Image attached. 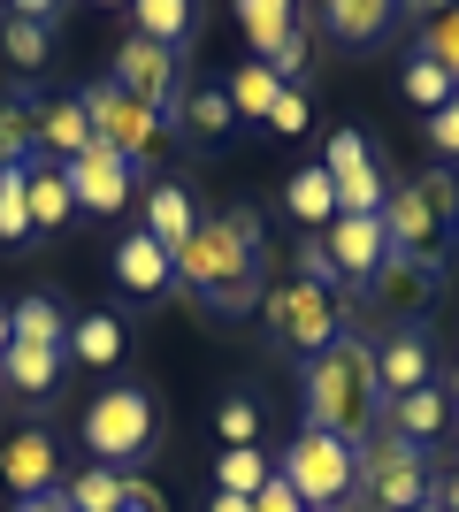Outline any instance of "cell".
Here are the masks:
<instances>
[{"instance_id": "83f0119b", "label": "cell", "mask_w": 459, "mask_h": 512, "mask_svg": "<svg viewBox=\"0 0 459 512\" xmlns=\"http://www.w3.org/2000/svg\"><path fill=\"white\" fill-rule=\"evenodd\" d=\"M268 482H276V459H268V451H215V490L261 497Z\"/></svg>"}, {"instance_id": "d6a6232c", "label": "cell", "mask_w": 459, "mask_h": 512, "mask_svg": "<svg viewBox=\"0 0 459 512\" xmlns=\"http://www.w3.org/2000/svg\"><path fill=\"white\" fill-rule=\"evenodd\" d=\"M62 497H69V512H123V474L115 467H77Z\"/></svg>"}, {"instance_id": "7dc6e473", "label": "cell", "mask_w": 459, "mask_h": 512, "mask_svg": "<svg viewBox=\"0 0 459 512\" xmlns=\"http://www.w3.org/2000/svg\"><path fill=\"white\" fill-rule=\"evenodd\" d=\"M414 512H444V497H429V505H414Z\"/></svg>"}, {"instance_id": "277c9868", "label": "cell", "mask_w": 459, "mask_h": 512, "mask_svg": "<svg viewBox=\"0 0 459 512\" xmlns=\"http://www.w3.org/2000/svg\"><path fill=\"white\" fill-rule=\"evenodd\" d=\"M437 497L429 482V451L406 444V436H375L360 444V482H352V505L360 512H414Z\"/></svg>"}, {"instance_id": "4316f807", "label": "cell", "mask_w": 459, "mask_h": 512, "mask_svg": "<svg viewBox=\"0 0 459 512\" xmlns=\"http://www.w3.org/2000/svg\"><path fill=\"white\" fill-rule=\"evenodd\" d=\"M131 31L153 39V46H184V39H192V0H138Z\"/></svg>"}, {"instance_id": "6da1fadb", "label": "cell", "mask_w": 459, "mask_h": 512, "mask_svg": "<svg viewBox=\"0 0 459 512\" xmlns=\"http://www.w3.org/2000/svg\"><path fill=\"white\" fill-rule=\"evenodd\" d=\"M176 291L207 314H245L261 299V207L238 199L230 214H199L192 245L176 253Z\"/></svg>"}, {"instance_id": "8fae6325", "label": "cell", "mask_w": 459, "mask_h": 512, "mask_svg": "<svg viewBox=\"0 0 459 512\" xmlns=\"http://www.w3.org/2000/svg\"><path fill=\"white\" fill-rule=\"evenodd\" d=\"M437 291H444V268L437 260H414V253H391L383 268H375V283H368L375 314H391L398 329H414V314L437 299Z\"/></svg>"}, {"instance_id": "ffe728a7", "label": "cell", "mask_w": 459, "mask_h": 512, "mask_svg": "<svg viewBox=\"0 0 459 512\" xmlns=\"http://www.w3.org/2000/svg\"><path fill=\"white\" fill-rule=\"evenodd\" d=\"M322 23H329V31H337L345 46H375V39H383V31L398 23V8H391V0H329Z\"/></svg>"}, {"instance_id": "b9f144b4", "label": "cell", "mask_w": 459, "mask_h": 512, "mask_svg": "<svg viewBox=\"0 0 459 512\" xmlns=\"http://www.w3.org/2000/svg\"><path fill=\"white\" fill-rule=\"evenodd\" d=\"M253 512H306V505H299V490H291L284 474H276V482H268V490L253 497Z\"/></svg>"}, {"instance_id": "d6986e66", "label": "cell", "mask_w": 459, "mask_h": 512, "mask_svg": "<svg viewBox=\"0 0 459 512\" xmlns=\"http://www.w3.org/2000/svg\"><path fill=\"white\" fill-rule=\"evenodd\" d=\"M0 46H8V62H16V69H46V46H54V8L23 0L16 23H0Z\"/></svg>"}, {"instance_id": "1f68e13d", "label": "cell", "mask_w": 459, "mask_h": 512, "mask_svg": "<svg viewBox=\"0 0 459 512\" xmlns=\"http://www.w3.org/2000/svg\"><path fill=\"white\" fill-rule=\"evenodd\" d=\"M230 123H238L230 115V85H184V130L192 138H222Z\"/></svg>"}, {"instance_id": "ab89813d", "label": "cell", "mask_w": 459, "mask_h": 512, "mask_svg": "<svg viewBox=\"0 0 459 512\" xmlns=\"http://www.w3.org/2000/svg\"><path fill=\"white\" fill-rule=\"evenodd\" d=\"M429 146H437L444 161H459V100H444L437 115H429Z\"/></svg>"}, {"instance_id": "4dcf8cb0", "label": "cell", "mask_w": 459, "mask_h": 512, "mask_svg": "<svg viewBox=\"0 0 459 512\" xmlns=\"http://www.w3.org/2000/svg\"><path fill=\"white\" fill-rule=\"evenodd\" d=\"M230 23H238L245 39H253V62H261V54H268L276 39H284V31H291L299 16H291L284 0H238V8H230Z\"/></svg>"}, {"instance_id": "e0dca14e", "label": "cell", "mask_w": 459, "mask_h": 512, "mask_svg": "<svg viewBox=\"0 0 459 512\" xmlns=\"http://www.w3.org/2000/svg\"><path fill=\"white\" fill-rule=\"evenodd\" d=\"M115 283H123V291H138V299H153V291H169V283H176V260L161 253L146 230H131L123 245H115Z\"/></svg>"}, {"instance_id": "836d02e7", "label": "cell", "mask_w": 459, "mask_h": 512, "mask_svg": "<svg viewBox=\"0 0 459 512\" xmlns=\"http://www.w3.org/2000/svg\"><path fill=\"white\" fill-rule=\"evenodd\" d=\"M31 237V169H0V245Z\"/></svg>"}, {"instance_id": "d590c367", "label": "cell", "mask_w": 459, "mask_h": 512, "mask_svg": "<svg viewBox=\"0 0 459 512\" xmlns=\"http://www.w3.org/2000/svg\"><path fill=\"white\" fill-rule=\"evenodd\" d=\"M215 436H222V451H253L261 444V406H253V398H222L215 406Z\"/></svg>"}, {"instance_id": "7402d4cb", "label": "cell", "mask_w": 459, "mask_h": 512, "mask_svg": "<svg viewBox=\"0 0 459 512\" xmlns=\"http://www.w3.org/2000/svg\"><path fill=\"white\" fill-rule=\"evenodd\" d=\"M69 214H77V192H69V176L54 161H31V230H62Z\"/></svg>"}, {"instance_id": "52a82bcc", "label": "cell", "mask_w": 459, "mask_h": 512, "mask_svg": "<svg viewBox=\"0 0 459 512\" xmlns=\"http://www.w3.org/2000/svg\"><path fill=\"white\" fill-rule=\"evenodd\" d=\"M146 444H153V398L146 390H100L85 406V451H92V467H131V459H146Z\"/></svg>"}, {"instance_id": "f546056e", "label": "cell", "mask_w": 459, "mask_h": 512, "mask_svg": "<svg viewBox=\"0 0 459 512\" xmlns=\"http://www.w3.org/2000/svg\"><path fill=\"white\" fill-rule=\"evenodd\" d=\"M284 199H291V222H306V230H329V222H337V192H329V169H299Z\"/></svg>"}, {"instance_id": "5bb4252c", "label": "cell", "mask_w": 459, "mask_h": 512, "mask_svg": "<svg viewBox=\"0 0 459 512\" xmlns=\"http://www.w3.org/2000/svg\"><path fill=\"white\" fill-rule=\"evenodd\" d=\"M375 383H383V406L429 390V337H421V329H383V344H375Z\"/></svg>"}, {"instance_id": "8d00e7d4", "label": "cell", "mask_w": 459, "mask_h": 512, "mask_svg": "<svg viewBox=\"0 0 459 512\" xmlns=\"http://www.w3.org/2000/svg\"><path fill=\"white\" fill-rule=\"evenodd\" d=\"M421 54H429V62L459 85V8H437V16L421 23Z\"/></svg>"}, {"instance_id": "484cf974", "label": "cell", "mask_w": 459, "mask_h": 512, "mask_svg": "<svg viewBox=\"0 0 459 512\" xmlns=\"http://www.w3.org/2000/svg\"><path fill=\"white\" fill-rule=\"evenodd\" d=\"M39 146H54L62 161L92 153V123H85V107H77V100H54V107H39Z\"/></svg>"}, {"instance_id": "ba28073f", "label": "cell", "mask_w": 459, "mask_h": 512, "mask_svg": "<svg viewBox=\"0 0 459 512\" xmlns=\"http://www.w3.org/2000/svg\"><path fill=\"white\" fill-rule=\"evenodd\" d=\"M77 107H85V123H92V138L108 153H123V161H146V153H161V115H153L146 100H131L123 85H85L77 92Z\"/></svg>"}, {"instance_id": "f1b7e54d", "label": "cell", "mask_w": 459, "mask_h": 512, "mask_svg": "<svg viewBox=\"0 0 459 512\" xmlns=\"http://www.w3.org/2000/svg\"><path fill=\"white\" fill-rule=\"evenodd\" d=\"M291 85H276L268 77V62H245V69H230V115H253V123H268V107L284 100Z\"/></svg>"}, {"instance_id": "2e32d148", "label": "cell", "mask_w": 459, "mask_h": 512, "mask_svg": "<svg viewBox=\"0 0 459 512\" xmlns=\"http://www.w3.org/2000/svg\"><path fill=\"white\" fill-rule=\"evenodd\" d=\"M192 230H199V207H192V192H184V184H153L146 192V237L153 245H161V253H184V245H192Z\"/></svg>"}, {"instance_id": "7a4b0ae2", "label": "cell", "mask_w": 459, "mask_h": 512, "mask_svg": "<svg viewBox=\"0 0 459 512\" xmlns=\"http://www.w3.org/2000/svg\"><path fill=\"white\" fill-rule=\"evenodd\" d=\"M299 406H306V428H322V436H345V444H368L375 413H383L375 344H368V337H337L322 360H306Z\"/></svg>"}, {"instance_id": "cb8c5ba5", "label": "cell", "mask_w": 459, "mask_h": 512, "mask_svg": "<svg viewBox=\"0 0 459 512\" xmlns=\"http://www.w3.org/2000/svg\"><path fill=\"white\" fill-rule=\"evenodd\" d=\"M123 344H131V337H123V321H115V314L69 321V352H77L85 367H115V360H123Z\"/></svg>"}, {"instance_id": "8992f818", "label": "cell", "mask_w": 459, "mask_h": 512, "mask_svg": "<svg viewBox=\"0 0 459 512\" xmlns=\"http://www.w3.org/2000/svg\"><path fill=\"white\" fill-rule=\"evenodd\" d=\"M261 314H268V329H276L291 352H306V360H322L329 344L345 337V299L322 291V283H306V276L268 283V291H261Z\"/></svg>"}, {"instance_id": "f35d334b", "label": "cell", "mask_w": 459, "mask_h": 512, "mask_svg": "<svg viewBox=\"0 0 459 512\" xmlns=\"http://www.w3.org/2000/svg\"><path fill=\"white\" fill-rule=\"evenodd\" d=\"M306 115H314V107H306V92H299V85H291V92H284V100L268 107V130H284V138H299V130H306Z\"/></svg>"}, {"instance_id": "60d3db41", "label": "cell", "mask_w": 459, "mask_h": 512, "mask_svg": "<svg viewBox=\"0 0 459 512\" xmlns=\"http://www.w3.org/2000/svg\"><path fill=\"white\" fill-rule=\"evenodd\" d=\"M123 512H161V490L146 474H123Z\"/></svg>"}, {"instance_id": "ee69618b", "label": "cell", "mask_w": 459, "mask_h": 512, "mask_svg": "<svg viewBox=\"0 0 459 512\" xmlns=\"http://www.w3.org/2000/svg\"><path fill=\"white\" fill-rule=\"evenodd\" d=\"M437 497H444V512H459V459H452V474L437 482Z\"/></svg>"}, {"instance_id": "30bf717a", "label": "cell", "mask_w": 459, "mask_h": 512, "mask_svg": "<svg viewBox=\"0 0 459 512\" xmlns=\"http://www.w3.org/2000/svg\"><path fill=\"white\" fill-rule=\"evenodd\" d=\"M322 169H329V192H337V214H383V176H375V153L360 130H337L322 153Z\"/></svg>"}, {"instance_id": "c3c4849f", "label": "cell", "mask_w": 459, "mask_h": 512, "mask_svg": "<svg viewBox=\"0 0 459 512\" xmlns=\"http://www.w3.org/2000/svg\"><path fill=\"white\" fill-rule=\"evenodd\" d=\"M452 398H459V367H452Z\"/></svg>"}, {"instance_id": "9c48e42d", "label": "cell", "mask_w": 459, "mask_h": 512, "mask_svg": "<svg viewBox=\"0 0 459 512\" xmlns=\"http://www.w3.org/2000/svg\"><path fill=\"white\" fill-rule=\"evenodd\" d=\"M108 85H123L131 100H146L161 123H184V85H176V46H153V39H123L108 62Z\"/></svg>"}, {"instance_id": "f6af8a7d", "label": "cell", "mask_w": 459, "mask_h": 512, "mask_svg": "<svg viewBox=\"0 0 459 512\" xmlns=\"http://www.w3.org/2000/svg\"><path fill=\"white\" fill-rule=\"evenodd\" d=\"M207 512H253V497H230V490H215V505Z\"/></svg>"}, {"instance_id": "7c38bea8", "label": "cell", "mask_w": 459, "mask_h": 512, "mask_svg": "<svg viewBox=\"0 0 459 512\" xmlns=\"http://www.w3.org/2000/svg\"><path fill=\"white\" fill-rule=\"evenodd\" d=\"M322 245H329V260H337V276H345L352 291H368L375 268L391 260V230H383V214H337V222L322 230Z\"/></svg>"}, {"instance_id": "d4e9b609", "label": "cell", "mask_w": 459, "mask_h": 512, "mask_svg": "<svg viewBox=\"0 0 459 512\" xmlns=\"http://www.w3.org/2000/svg\"><path fill=\"white\" fill-rule=\"evenodd\" d=\"M31 146H39V107L23 100H0V169H31Z\"/></svg>"}, {"instance_id": "7bdbcfd3", "label": "cell", "mask_w": 459, "mask_h": 512, "mask_svg": "<svg viewBox=\"0 0 459 512\" xmlns=\"http://www.w3.org/2000/svg\"><path fill=\"white\" fill-rule=\"evenodd\" d=\"M16 512H69V497H62V490H54V497H23Z\"/></svg>"}, {"instance_id": "ac0fdd59", "label": "cell", "mask_w": 459, "mask_h": 512, "mask_svg": "<svg viewBox=\"0 0 459 512\" xmlns=\"http://www.w3.org/2000/svg\"><path fill=\"white\" fill-rule=\"evenodd\" d=\"M0 383L23 390V398H54V383H62V352H54V344H8Z\"/></svg>"}, {"instance_id": "3957f363", "label": "cell", "mask_w": 459, "mask_h": 512, "mask_svg": "<svg viewBox=\"0 0 459 512\" xmlns=\"http://www.w3.org/2000/svg\"><path fill=\"white\" fill-rule=\"evenodd\" d=\"M383 230H391V253H414V260H452V237H459V176L452 169H421L414 184H398L383 199Z\"/></svg>"}, {"instance_id": "5b68a950", "label": "cell", "mask_w": 459, "mask_h": 512, "mask_svg": "<svg viewBox=\"0 0 459 512\" xmlns=\"http://www.w3.org/2000/svg\"><path fill=\"white\" fill-rule=\"evenodd\" d=\"M276 474L299 490L306 512H337V505H352V482H360V444L322 436V428H299L291 451L276 459Z\"/></svg>"}, {"instance_id": "9a60e30c", "label": "cell", "mask_w": 459, "mask_h": 512, "mask_svg": "<svg viewBox=\"0 0 459 512\" xmlns=\"http://www.w3.org/2000/svg\"><path fill=\"white\" fill-rule=\"evenodd\" d=\"M54 467H62V451H54V436H46V428H23L16 444L0 451V474H8L16 505H23V497H54Z\"/></svg>"}, {"instance_id": "603a6c76", "label": "cell", "mask_w": 459, "mask_h": 512, "mask_svg": "<svg viewBox=\"0 0 459 512\" xmlns=\"http://www.w3.org/2000/svg\"><path fill=\"white\" fill-rule=\"evenodd\" d=\"M444 413H452V406H444V390H437V383L414 390V398H391V436H406V444L429 451V436L444 428Z\"/></svg>"}, {"instance_id": "44dd1931", "label": "cell", "mask_w": 459, "mask_h": 512, "mask_svg": "<svg viewBox=\"0 0 459 512\" xmlns=\"http://www.w3.org/2000/svg\"><path fill=\"white\" fill-rule=\"evenodd\" d=\"M16 314V344H54V352H69V314L54 291H31V299L8 306Z\"/></svg>"}, {"instance_id": "e575fe53", "label": "cell", "mask_w": 459, "mask_h": 512, "mask_svg": "<svg viewBox=\"0 0 459 512\" xmlns=\"http://www.w3.org/2000/svg\"><path fill=\"white\" fill-rule=\"evenodd\" d=\"M406 100H414L421 115H437L444 100H459V85L444 77L437 62H429V54H421V46H414V62H406Z\"/></svg>"}, {"instance_id": "bcb514c9", "label": "cell", "mask_w": 459, "mask_h": 512, "mask_svg": "<svg viewBox=\"0 0 459 512\" xmlns=\"http://www.w3.org/2000/svg\"><path fill=\"white\" fill-rule=\"evenodd\" d=\"M8 344H16V314L0 306V360H8Z\"/></svg>"}, {"instance_id": "4fadbf2b", "label": "cell", "mask_w": 459, "mask_h": 512, "mask_svg": "<svg viewBox=\"0 0 459 512\" xmlns=\"http://www.w3.org/2000/svg\"><path fill=\"white\" fill-rule=\"evenodd\" d=\"M62 176H69V192H77V207H92V214H123L131 207V184H138V169L123 153H108L100 138H92V153L62 161Z\"/></svg>"}, {"instance_id": "74e56055", "label": "cell", "mask_w": 459, "mask_h": 512, "mask_svg": "<svg viewBox=\"0 0 459 512\" xmlns=\"http://www.w3.org/2000/svg\"><path fill=\"white\" fill-rule=\"evenodd\" d=\"M299 276H306V283H322V291H345V276H337V260H329L322 237H314V245L299 253Z\"/></svg>"}]
</instances>
